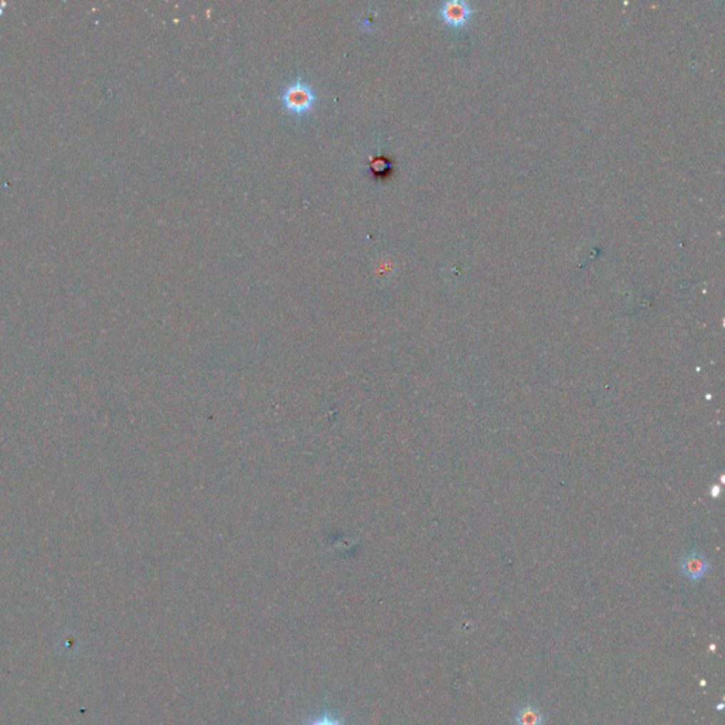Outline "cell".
Here are the masks:
<instances>
[{
  "label": "cell",
  "mask_w": 725,
  "mask_h": 725,
  "mask_svg": "<svg viewBox=\"0 0 725 725\" xmlns=\"http://www.w3.org/2000/svg\"><path fill=\"white\" fill-rule=\"evenodd\" d=\"M316 103V93L311 84L304 80H297L291 83L282 93V104L284 106L298 115L307 113Z\"/></svg>",
  "instance_id": "6da1fadb"
},
{
  "label": "cell",
  "mask_w": 725,
  "mask_h": 725,
  "mask_svg": "<svg viewBox=\"0 0 725 725\" xmlns=\"http://www.w3.org/2000/svg\"><path fill=\"white\" fill-rule=\"evenodd\" d=\"M473 10L468 1H459V0H449L443 1L439 7L441 19L452 26V27H462L468 23L471 19Z\"/></svg>",
  "instance_id": "7a4b0ae2"
},
{
  "label": "cell",
  "mask_w": 725,
  "mask_h": 725,
  "mask_svg": "<svg viewBox=\"0 0 725 725\" xmlns=\"http://www.w3.org/2000/svg\"><path fill=\"white\" fill-rule=\"evenodd\" d=\"M680 570L687 580H690L691 582H697V581L703 580L706 577V574L709 572L710 562L707 561V558L703 554H700L697 551H691V552H687L682 558Z\"/></svg>",
  "instance_id": "3957f363"
},
{
  "label": "cell",
  "mask_w": 725,
  "mask_h": 725,
  "mask_svg": "<svg viewBox=\"0 0 725 725\" xmlns=\"http://www.w3.org/2000/svg\"><path fill=\"white\" fill-rule=\"evenodd\" d=\"M518 725H544V717L538 707L534 704L523 706L516 714Z\"/></svg>",
  "instance_id": "277c9868"
},
{
  "label": "cell",
  "mask_w": 725,
  "mask_h": 725,
  "mask_svg": "<svg viewBox=\"0 0 725 725\" xmlns=\"http://www.w3.org/2000/svg\"><path fill=\"white\" fill-rule=\"evenodd\" d=\"M78 644H80L78 637L73 632L67 630L64 634L60 636L57 647L60 649V652L66 654H74L78 650Z\"/></svg>",
  "instance_id": "5b68a950"
},
{
  "label": "cell",
  "mask_w": 725,
  "mask_h": 725,
  "mask_svg": "<svg viewBox=\"0 0 725 725\" xmlns=\"http://www.w3.org/2000/svg\"><path fill=\"white\" fill-rule=\"evenodd\" d=\"M307 725H344L339 719L333 717L331 714H322V716H317L314 717L313 720H311Z\"/></svg>",
  "instance_id": "8992f818"
}]
</instances>
